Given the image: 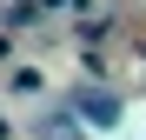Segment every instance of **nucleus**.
I'll use <instances>...</instances> for the list:
<instances>
[{
    "label": "nucleus",
    "instance_id": "nucleus-2",
    "mask_svg": "<svg viewBox=\"0 0 146 140\" xmlns=\"http://www.w3.org/2000/svg\"><path fill=\"white\" fill-rule=\"evenodd\" d=\"M7 87H13V93H40V74H33V67H13Z\"/></svg>",
    "mask_w": 146,
    "mask_h": 140
},
{
    "label": "nucleus",
    "instance_id": "nucleus-1",
    "mask_svg": "<svg viewBox=\"0 0 146 140\" xmlns=\"http://www.w3.org/2000/svg\"><path fill=\"white\" fill-rule=\"evenodd\" d=\"M86 113H93V120H100V127H113V120H119V107L106 100V93H86Z\"/></svg>",
    "mask_w": 146,
    "mask_h": 140
}]
</instances>
